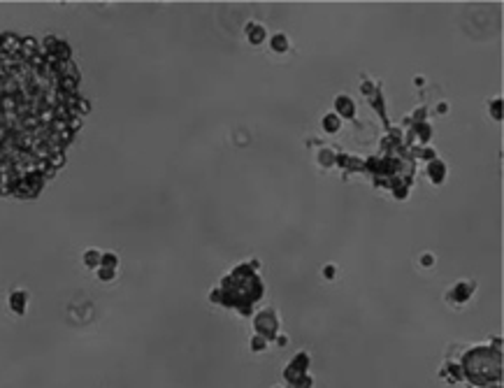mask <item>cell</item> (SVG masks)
<instances>
[{"label":"cell","mask_w":504,"mask_h":388,"mask_svg":"<svg viewBox=\"0 0 504 388\" xmlns=\"http://www.w3.org/2000/svg\"><path fill=\"white\" fill-rule=\"evenodd\" d=\"M79 121V74L67 49L0 35V195H37L63 165Z\"/></svg>","instance_id":"cell-1"}]
</instances>
